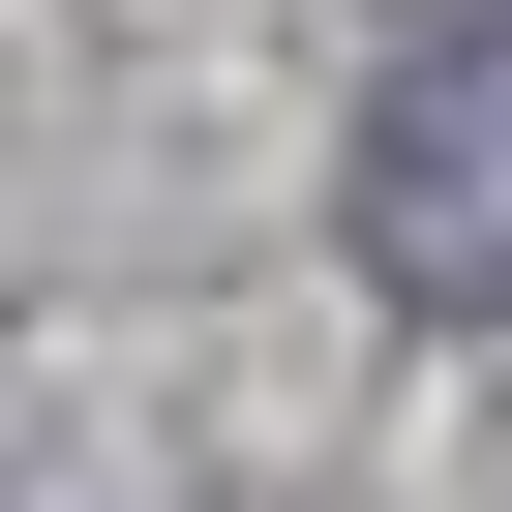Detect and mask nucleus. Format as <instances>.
Instances as JSON below:
<instances>
[{"label":"nucleus","instance_id":"obj_1","mask_svg":"<svg viewBox=\"0 0 512 512\" xmlns=\"http://www.w3.org/2000/svg\"><path fill=\"white\" fill-rule=\"evenodd\" d=\"M362 272L422 332H512V0H422L362 91Z\"/></svg>","mask_w":512,"mask_h":512}]
</instances>
